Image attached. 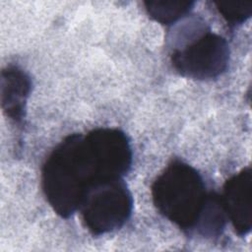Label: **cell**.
Masks as SVG:
<instances>
[{
    "label": "cell",
    "mask_w": 252,
    "mask_h": 252,
    "mask_svg": "<svg viewBox=\"0 0 252 252\" xmlns=\"http://www.w3.org/2000/svg\"><path fill=\"white\" fill-rule=\"evenodd\" d=\"M133 162L128 136L118 128L100 127L74 133L59 142L45 158L40 173L43 195L62 219H69L96 184L124 178Z\"/></svg>",
    "instance_id": "1"
},
{
    "label": "cell",
    "mask_w": 252,
    "mask_h": 252,
    "mask_svg": "<svg viewBox=\"0 0 252 252\" xmlns=\"http://www.w3.org/2000/svg\"><path fill=\"white\" fill-rule=\"evenodd\" d=\"M170 63L180 76L213 80L228 68L230 49L227 40L213 32L202 18L192 17L171 34Z\"/></svg>",
    "instance_id": "2"
},
{
    "label": "cell",
    "mask_w": 252,
    "mask_h": 252,
    "mask_svg": "<svg viewBox=\"0 0 252 252\" xmlns=\"http://www.w3.org/2000/svg\"><path fill=\"white\" fill-rule=\"evenodd\" d=\"M210 193L201 173L180 159L171 160L151 186L158 212L184 231H195Z\"/></svg>",
    "instance_id": "3"
},
{
    "label": "cell",
    "mask_w": 252,
    "mask_h": 252,
    "mask_svg": "<svg viewBox=\"0 0 252 252\" xmlns=\"http://www.w3.org/2000/svg\"><path fill=\"white\" fill-rule=\"evenodd\" d=\"M132 211L133 197L124 178H114L91 188L78 212L85 228L100 236L123 227Z\"/></svg>",
    "instance_id": "4"
},
{
    "label": "cell",
    "mask_w": 252,
    "mask_h": 252,
    "mask_svg": "<svg viewBox=\"0 0 252 252\" xmlns=\"http://www.w3.org/2000/svg\"><path fill=\"white\" fill-rule=\"evenodd\" d=\"M228 221L239 236L247 235L252 228V170L242 168L230 176L220 194Z\"/></svg>",
    "instance_id": "5"
},
{
    "label": "cell",
    "mask_w": 252,
    "mask_h": 252,
    "mask_svg": "<svg viewBox=\"0 0 252 252\" xmlns=\"http://www.w3.org/2000/svg\"><path fill=\"white\" fill-rule=\"evenodd\" d=\"M32 82L30 75L16 65L2 69L0 80V102L3 113L13 123L22 125L26 117L27 102Z\"/></svg>",
    "instance_id": "6"
},
{
    "label": "cell",
    "mask_w": 252,
    "mask_h": 252,
    "mask_svg": "<svg viewBox=\"0 0 252 252\" xmlns=\"http://www.w3.org/2000/svg\"><path fill=\"white\" fill-rule=\"evenodd\" d=\"M195 2L187 0H149L144 1L148 16L163 26H172L189 16Z\"/></svg>",
    "instance_id": "7"
},
{
    "label": "cell",
    "mask_w": 252,
    "mask_h": 252,
    "mask_svg": "<svg viewBox=\"0 0 252 252\" xmlns=\"http://www.w3.org/2000/svg\"><path fill=\"white\" fill-rule=\"evenodd\" d=\"M227 220L220 195L211 191L195 231L207 238L219 237L224 230Z\"/></svg>",
    "instance_id": "8"
},
{
    "label": "cell",
    "mask_w": 252,
    "mask_h": 252,
    "mask_svg": "<svg viewBox=\"0 0 252 252\" xmlns=\"http://www.w3.org/2000/svg\"><path fill=\"white\" fill-rule=\"evenodd\" d=\"M218 12L231 28L242 25L252 13V3L244 1H215Z\"/></svg>",
    "instance_id": "9"
}]
</instances>
